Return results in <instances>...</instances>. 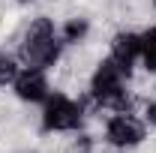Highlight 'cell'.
<instances>
[{
    "label": "cell",
    "instance_id": "cell-6",
    "mask_svg": "<svg viewBox=\"0 0 156 153\" xmlns=\"http://www.w3.org/2000/svg\"><path fill=\"white\" fill-rule=\"evenodd\" d=\"M93 33V18L90 15H81V12H69L63 24H57V36L63 42V48H75V45H84Z\"/></svg>",
    "mask_w": 156,
    "mask_h": 153
},
{
    "label": "cell",
    "instance_id": "cell-5",
    "mask_svg": "<svg viewBox=\"0 0 156 153\" xmlns=\"http://www.w3.org/2000/svg\"><path fill=\"white\" fill-rule=\"evenodd\" d=\"M108 57L120 63L123 69L135 72L138 63V51H141V30H132V27H114L111 36H108Z\"/></svg>",
    "mask_w": 156,
    "mask_h": 153
},
{
    "label": "cell",
    "instance_id": "cell-4",
    "mask_svg": "<svg viewBox=\"0 0 156 153\" xmlns=\"http://www.w3.org/2000/svg\"><path fill=\"white\" fill-rule=\"evenodd\" d=\"M54 90L51 75L45 69H30V66H21L15 81H12V96L18 99L21 105H42Z\"/></svg>",
    "mask_w": 156,
    "mask_h": 153
},
{
    "label": "cell",
    "instance_id": "cell-9",
    "mask_svg": "<svg viewBox=\"0 0 156 153\" xmlns=\"http://www.w3.org/2000/svg\"><path fill=\"white\" fill-rule=\"evenodd\" d=\"M138 114L144 117V123H147V126H153V129H156V99H144Z\"/></svg>",
    "mask_w": 156,
    "mask_h": 153
},
{
    "label": "cell",
    "instance_id": "cell-1",
    "mask_svg": "<svg viewBox=\"0 0 156 153\" xmlns=\"http://www.w3.org/2000/svg\"><path fill=\"white\" fill-rule=\"evenodd\" d=\"M63 42L57 36V24L51 15L39 12V15H30L24 18V24L15 33V48L12 54L18 57L21 66H30V69H45L51 72L54 66L63 57Z\"/></svg>",
    "mask_w": 156,
    "mask_h": 153
},
{
    "label": "cell",
    "instance_id": "cell-8",
    "mask_svg": "<svg viewBox=\"0 0 156 153\" xmlns=\"http://www.w3.org/2000/svg\"><path fill=\"white\" fill-rule=\"evenodd\" d=\"M18 69H21V63H18V57H15L12 51H0V90L12 87Z\"/></svg>",
    "mask_w": 156,
    "mask_h": 153
},
{
    "label": "cell",
    "instance_id": "cell-3",
    "mask_svg": "<svg viewBox=\"0 0 156 153\" xmlns=\"http://www.w3.org/2000/svg\"><path fill=\"white\" fill-rule=\"evenodd\" d=\"M102 141L111 150L129 153V150H135V147H141L147 141V123L135 111L105 114V120H102Z\"/></svg>",
    "mask_w": 156,
    "mask_h": 153
},
{
    "label": "cell",
    "instance_id": "cell-2",
    "mask_svg": "<svg viewBox=\"0 0 156 153\" xmlns=\"http://www.w3.org/2000/svg\"><path fill=\"white\" fill-rule=\"evenodd\" d=\"M87 126V105L81 96L66 90H51L39 111V132L42 135H69Z\"/></svg>",
    "mask_w": 156,
    "mask_h": 153
},
{
    "label": "cell",
    "instance_id": "cell-7",
    "mask_svg": "<svg viewBox=\"0 0 156 153\" xmlns=\"http://www.w3.org/2000/svg\"><path fill=\"white\" fill-rule=\"evenodd\" d=\"M138 63L144 72L156 75V24H147L141 30V51H138Z\"/></svg>",
    "mask_w": 156,
    "mask_h": 153
},
{
    "label": "cell",
    "instance_id": "cell-10",
    "mask_svg": "<svg viewBox=\"0 0 156 153\" xmlns=\"http://www.w3.org/2000/svg\"><path fill=\"white\" fill-rule=\"evenodd\" d=\"M90 153H111V150H90Z\"/></svg>",
    "mask_w": 156,
    "mask_h": 153
},
{
    "label": "cell",
    "instance_id": "cell-11",
    "mask_svg": "<svg viewBox=\"0 0 156 153\" xmlns=\"http://www.w3.org/2000/svg\"><path fill=\"white\" fill-rule=\"evenodd\" d=\"M150 6H153V12H156V0H150Z\"/></svg>",
    "mask_w": 156,
    "mask_h": 153
}]
</instances>
